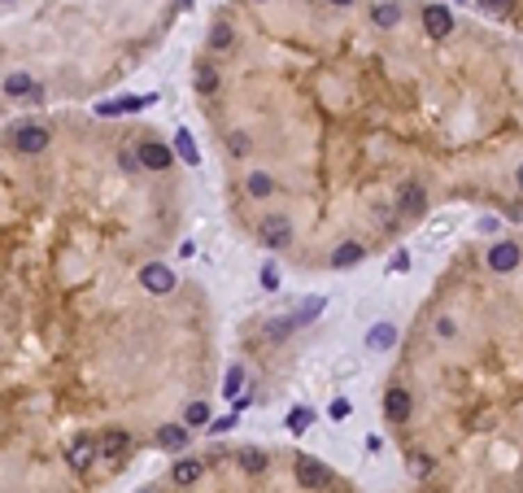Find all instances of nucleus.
<instances>
[{
    "label": "nucleus",
    "mask_w": 523,
    "mask_h": 493,
    "mask_svg": "<svg viewBox=\"0 0 523 493\" xmlns=\"http://www.w3.org/2000/svg\"><path fill=\"white\" fill-rule=\"evenodd\" d=\"M232 44H236V31L232 26H214V31H209V48H214V53H227Z\"/></svg>",
    "instance_id": "nucleus-23"
},
{
    "label": "nucleus",
    "mask_w": 523,
    "mask_h": 493,
    "mask_svg": "<svg viewBox=\"0 0 523 493\" xmlns=\"http://www.w3.org/2000/svg\"><path fill=\"white\" fill-rule=\"evenodd\" d=\"M140 166H144L140 153H118V171H122V175H136Z\"/></svg>",
    "instance_id": "nucleus-29"
},
{
    "label": "nucleus",
    "mask_w": 523,
    "mask_h": 493,
    "mask_svg": "<svg viewBox=\"0 0 523 493\" xmlns=\"http://www.w3.org/2000/svg\"><path fill=\"white\" fill-rule=\"evenodd\" d=\"M515 184H519V192H523V166H519V175H515Z\"/></svg>",
    "instance_id": "nucleus-36"
},
{
    "label": "nucleus",
    "mask_w": 523,
    "mask_h": 493,
    "mask_svg": "<svg viewBox=\"0 0 523 493\" xmlns=\"http://www.w3.org/2000/svg\"><path fill=\"white\" fill-rule=\"evenodd\" d=\"M240 380H244V367L236 363L232 371H227V380H223V393H227V398H232V393H240Z\"/></svg>",
    "instance_id": "nucleus-28"
},
{
    "label": "nucleus",
    "mask_w": 523,
    "mask_h": 493,
    "mask_svg": "<svg viewBox=\"0 0 523 493\" xmlns=\"http://www.w3.org/2000/svg\"><path fill=\"white\" fill-rule=\"evenodd\" d=\"M262 244H266V249H288L292 244V223L284 219V214H266L262 219Z\"/></svg>",
    "instance_id": "nucleus-3"
},
{
    "label": "nucleus",
    "mask_w": 523,
    "mask_h": 493,
    "mask_svg": "<svg viewBox=\"0 0 523 493\" xmlns=\"http://www.w3.org/2000/svg\"><path fill=\"white\" fill-rule=\"evenodd\" d=\"M240 467L249 471V476L266 471V454H262V450H240Z\"/></svg>",
    "instance_id": "nucleus-25"
},
{
    "label": "nucleus",
    "mask_w": 523,
    "mask_h": 493,
    "mask_svg": "<svg viewBox=\"0 0 523 493\" xmlns=\"http://www.w3.org/2000/svg\"><path fill=\"white\" fill-rule=\"evenodd\" d=\"M244 192L262 201V196H271V192H275V179H271V175H262V171H253V175H244Z\"/></svg>",
    "instance_id": "nucleus-19"
},
{
    "label": "nucleus",
    "mask_w": 523,
    "mask_h": 493,
    "mask_svg": "<svg viewBox=\"0 0 523 493\" xmlns=\"http://www.w3.org/2000/svg\"><path fill=\"white\" fill-rule=\"evenodd\" d=\"M384 415H388V423H405L410 419V393H405L401 384L384 393Z\"/></svg>",
    "instance_id": "nucleus-6"
},
{
    "label": "nucleus",
    "mask_w": 523,
    "mask_h": 493,
    "mask_svg": "<svg viewBox=\"0 0 523 493\" xmlns=\"http://www.w3.org/2000/svg\"><path fill=\"white\" fill-rule=\"evenodd\" d=\"M153 441H157V450H170V454H179V450L188 446V423H161Z\"/></svg>",
    "instance_id": "nucleus-8"
},
{
    "label": "nucleus",
    "mask_w": 523,
    "mask_h": 493,
    "mask_svg": "<svg viewBox=\"0 0 523 493\" xmlns=\"http://www.w3.org/2000/svg\"><path fill=\"white\" fill-rule=\"evenodd\" d=\"M140 284L149 288V292H170V288H175V275L161 267V262H149V267L140 271Z\"/></svg>",
    "instance_id": "nucleus-10"
},
{
    "label": "nucleus",
    "mask_w": 523,
    "mask_h": 493,
    "mask_svg": "<svg viewBox=\"0 0 523 493\" xmlns=\"http://www.w3.org/2000/svg\"><path fill=\"white\" fill-rule=\"evenodd\" d=\"M48 140H53V136H48V127H44V123H22V127H13V131H9V144H13L18 153H44V149H48Z\"/></svg>",
    "instance_id": "nucleus-1"
},
{
    "label": "nucleus",
    "mask_w": 523,
    "mask_h": 493,
    "mask_svg": "<svg viewBox=\"0 0 523 493\" xmlns=\"http://www.w3.org/2000/svg\"><path fill=\"white\" fill-rule=\"evenodd\" d=\"M488 267H493L497 275L515 271V267H519V244H515V240H501V244H493V249H488Z\"/></svg>",
    "instance_id": "nucleus-7"
},
{
    "label": "nucleus",
    "mask_w": 523,
    "mask_h": 493,
    "mask_svg": "<svg viewBox=\"0 0 523 493\" xmlns=\"http://www.w3.org/2000/svg\"><path fill=\"white\" fill-rule=\"evenodd\" d=\"M149 105H157V96H118V101H101L96 114H101V118H113V114H140Z\"/></svg>",
    "instance_id": "nucleus-4"
},
{
    "label": "nucleus",
    "mask_w": 523,
    "mask_h": 493,
    "mask_svg": "<svg viewBox=\"0 0 523 493\" xmlns=\"http://www.w3.org/2000/svg\"><path fill=\"white\" fill-rule=\"evenodd\" d=\"M5 96H35V84H31V75H9L5 79Z\"/></svg>",
    "instance_id": "nucleus-20"
},
{
    "label": "nucleus",
    "mask_w": 523,
    "mask_h": 493,
    "mask_svg": "<svg viewBox=\"0 0 523 493\" xmlns=\"http://www.w3.org/2000/svg\"><path fill=\"white\" fill-rule=\"evenodd\" d=\"M484 5H488V9H497V13H501V9H510V5H515V0H484Z\"/></svg>",
    "instance_id": "nucleus-35"
},
{
    "label": "nucleus",
    "mask_w": 523,
    "mask_h": 493,
    "mask_svg": "<svg viewBox=\"0 0 523 493\" xmlns=\"http://www.w3.org/2000/svg\"><path fill=\"white\" fill-rule=\"evenodd\" d=\"M362 253H367V244H357V240H345V244H340V249L332 253V267H336V271H345V267H357V262H362Z\"/></svg>",
    "instance_id": "nucleus-15"
},
{
    "label": "nucleus",
    "mask_w": 523,
    "mask_h": 493,
    "mask_svg": "<svg viewBox=\"0 0 523 493\" xmlns=\"http://www.w3.org/2000/svg\"><path fill=\"white\" fill-rule=\"evenodd\" d=\"M309 423H314V410H309V406H297V410H288V432H305L309 428Z\"/></svg>",
    "instance_id": "nucleus-22"
},
{
    "label": "nucleus",
    "mask_w": 523,
    "mask_h": 493,
    "mask_svg": "<svg viewBox=\"0 0 523 493\" xmlns=\"http://www.w3.org/2000/svg\"><path fill=\"white\" fill-rule=\"evenodd\" d=\"M436 336H445V341L458 336V323H453V319H436Z\"/></svg>",
    "instance_id": "nucleus-32"
},
{
    "label": "nucleus",
    "mask_w": 523,
    "mask_h": 493,
    "mask_svg": "<svg viewBox=\"0 0 523 493\" xmlns=\"http://www.w3.org/2000/svg\"><path fill=\"white\" fill-rule=\"evenodd\" d=\"M371 18H375V26H384V31H388V26H397V22H401V5H397V0H380Z\"/></svg>",
    "instance_id": "nucleus-17"
},
{
    "label": "nucleus",
    "mask_w": 523,
    "mask_h": 493,
    "mask_svg": "<svg viewBox=\"0 0 523 493\" xmlns=\"http://www.w3.org/2000/svg\"><path fill=\"white\" fill-rule=\"evenodd\" d=\"M392 341H397V327H392V323H375L371 332H367V350H388Z\"/></svg>",
    "instance_id": "nucleus-18"
},
{
    "label": "nucleus",
    "mask_w": 523,
    "mask_h": 493,
    "mask_svg": "<svg viewBox=\"0 0 523 493\" xmlns=\"http://www.w3.org/2000/svg\"><path fill=\"white\" fill-rule=\"evenodd\" d=\"M262 288H266V292L280 288V271H275V267H262Z\"/></svg>",
    "instance_id": "nucleus-30"
},
{
    "label": "nucleus",
    "mask_w": 523,
    "mask_h": 493,
    "mask_svg": "<svg viewBox=\"0 0 523 493\" xmlns=\"http://www.w3.org/2000/svg\"><path fill=\"white\" fill-rule=\"evenodd\" d=\"M345 415H349V402H345V398L332 402V419H345Z\"/></svg>",
    "instance_id": "nucleus-33"
},
{
    "label": "nucleus",
    "mask_w": 523,
    "mask_h": 493,
    "mask_svg": "<svg viewBox=\"0 0 523 493\" xmlns=\"http://www.w3.org/2000/svg\"><path fill=\"white\" fill-rule=\"evenodd\" d=\"M323 306H327L323 297H309V302H305V306L297 310V315H292V323H314V319H319V310H323Z\"/></svg>",
    "instance_id": "nucleus-27"
},
{
    "label": "nucleus",
    "mask_w": 523,
    "mask_h": 493,
    "mask_svg": "<svg viewBox=\"0 0 523 493\" xmlns=\"http://www.w3.org/2000/svg\"><path fill=\"white\" fill-rule=\"evenodd\" d=\"M388 267H392V271H405V267H410V258H405V253H392Z\"/></svg>",
    "instance_id": "nucleus-34"
},
{
    "label": "nucleus",
    "mask_w": 523,
    "mask_h": 493,
    "mask_svg": "<svg viewBox=\"0 0 523 493\" xmlns=\"http://www.w3.org/2000/svg\"><path fill=\"white\" fill-rule=\"evenodd\" d=\"M96 454H101V446H96L92 437H83V441H74V446H70V467H74V471H88V463H92Z\"/></svg>",
    "instance_id": "nucleus-13"
},
{
    "label": "nucleus",
    "mask_w": 523,
    "mask_h": 493,
    "mask_svg": "<svg viewBox=\"0 0 523 493\" xmlns=\"http://www.w3.org/2000/svg\"><path fill=\"white\" fill-rule=\"evenodd\" d=\"M170 480L175 485H196L201 480V463H196V458H179V463L170 467Z\"/></svg>",
    "instance_id": "nucleus-16"
},
{
    "label": "nucleus",
    "mask_w": 523,
    "mask_h": 493,
    "mask_svg": "<svg viewBox=\"0 0 523 493\" xmlns=\"http://www.w3.org/2000/svg\"><path fill=\"white\" fill-rule=\"evenodd\" d=\"M332 5H340V9H349V5H353V0H332Z\"/></svg>",
    "instance_id": "nucleus-37"
},
{
    "label": "nucleus",
    "mask_w": 523,
    "mask_h": 493,
    "mask_svg": "<svg viewBox=\"0 0 523 493\" xmlns=\"http://www.w3.org/2000/svg\"><path fill=\"white\" fill-rule=\"evenodd\" d=\"M184 423H188V428H209V406H205V402H192L188 415H184Z\"/></svg>",
    "instance_id": "nucleus-24"
},
{
    "label": "nucleus",
    "mask_w": 523,
    "mask_h": 493,
    "mask_svg": "<svg viewBox=\"0 0 523 493\" xmlns=\"http://www.w3.org/2000/svg\"><path fill=\"white\" fill-rule=\"evenodd\" d=\"M140 493H153V489H140Z\"/></svg>",
    "instance_id": "nucleus-38"
},
{
    "label": "nucleus",
    "mask_w": 523,
    "mask_h": 493,
    "mask_svg": "<svg viewBox=\"0 0 523 493\" xmlns=\"http://www.w3.org/2000/svg\"><path fill=\"white\" fill-rule=\"evenodd\" d=\"M140 162L149 171H166L170 162H175V153L166 149V144H157V140H149V144H140Z\"/></svg>",
    "instance_id": "nucleus-12"
},
{
    "label": "nucleus",
    "mask_w": 523,
    "mask_h": 493,
    "mask_svg": "<svg viewBox=\"0 0 523 493\" xmlns=\"http://www.w3.org/2000/svg\"><path fill=\"white\" fill-rule=\"evenodd\" d=\"M292 471H297V485L301 489H327V485H332V471H327L319 458H309V454H301L297 463H292Z\"/></svg>",
    "instance_id": "nucleus-2"
},
{
    "label": "nucleus",
    "mask_w": 523,
    "mask_h": 493,
    "mask_svg": "<svg viewBox=\"0 0 523 493\" xmlns=\"http://www.w3.org/2000/svg\"><path fill=\"white\" fill-rule=\"evenodd\" d=\"M423 26H428V36H449V31H453V13L445 9V5H428V9H423Z\"/></svg>",
    "instance_id": "nucleus-9"
},
{
    "label": "nucleus",
    "mask_w": 523,
    "mask_h": 493,
    "mask_svg": "<svg viewBox=\"0 0 523 493\" xmlns=\"http://www.w3.org/2000/svg\"><path fill=\"white\" fill-rule=\"evenodd\" d=\"M397 205H401V214H423V210H428V192H423V184H401Z\"/></svg>",
    "instance_id": "nucleus-11"
},
{
    "label": "nucleus",
    "mask_w": 523,
    "mask_h": 493,
    "mask_svg": "<svg viewBox=\"0 0 523 493\" xmlns=\"http://www.w3.org/2000/svg\"><path fill=\"white\" fill-rule=\"evenodd\" d=\"M175 153L184 157L188 166H196V162H201V149L192 144V136H188V131H179V136H175Z\"/></svg>",
    "instance_id": "nucleus-21"
},
{
    "label": "nucleus",
    "mask_w": 523,
    "mask_h": 493,
    "mask_svg": "<svg viewBox=\"0 0 523 493\" xmlns=\"http://www.w3.org/2000/svg\"><path fill=\"white\" fill-rule=\"evenodd\" d=\"M232 423H236V415H223V419H214V423H209V437H218V432H227V428H232Z\"/></svg>",
    "instance_id": "nucleus-31"
},
{
    "label": "nucleus",
    "mask_w": 523,
    "mask_h": 493,
    "mask_svg": "<svg viewBox=\"0 0 523 493\" xmlns=\"http://www.w3.org/2000/svg\"><path fill=\"white\" fill-rule=\"evenodd\" d=\"M218 84H223V79H218V70H214V65H209V61H201V65H196V70H192V88L201 92V96L218 92Z\"/></svg>",
    "instance_id": "nucleus-14"
},
{
    "label": "nucleus",
    "mask_w": 523,
    "mask_h": 493,
    "mask_svg": "<svg viewBox=\"0 0 523 493\" xmlns=\"http://www.w3.org/2000/svg\"><path fill=\"white\" fill-rule=\"evenodd\" d=\"M96 446H101V458H127V450H131V432H122V428H109V432H101L96 437Z\"/></svg>",
    "instance_id": "nucleus-5"
},
{
    "label": "nucleus",
    "mask_w": 523,
    "mask_h": 493,
    "mask_svg": "<svg viewBox=\"0 0 523 493\" xmlns=\"http://www.w3.org/2000/svg\"><path fill=\"white\" fill-rule=\"evenodd\" d=\"M249 149H253V140L244 136V131H232V136H227V153L232 157H249Z\"/></svg>",
    "instance_id": "nucleus-26"
}]
</instances>
